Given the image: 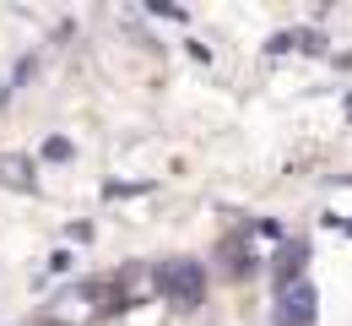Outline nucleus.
I'll use <instances>...</instances> for the list:
<instances>
[{
  "label": "nucleus",
  "mask_w": 352,
  "mask_h": 326,
  "mask_svg": "<svg viewBox=\"0 0 352 326\" xmlns=\"http://www.w3.org/2000/svg\"><path fill=\"white\" fill-rule=\"evenodd\" d=\"M152 288H157L174 310H201V299H206V272H201V261H163V267L152 272Z\"/></svg>",
  "instance_id": "f257e3e1"
},
{
  "label": "nucleus",
  "mask_w": 352,
  "mask_h": 326,
  "mask_svg": "<svg viewBox=\"0 0 352 326\" xmlns=\"http://www.w3.org/2000/svg\"><path fill=\"white\" fill-rule=\"evenodd\" d=\"M314 283L309 278H293V283H276V326H314Z\"/></svg>",
  "instance_id": "f03ea898"
},
{
  "label": "nucleus",
  "mask_w": 352,
  "mask_h": 326,
  "mask_svg": "<svg viewBox=\"0 0 352 326\" xmlns=\"http://www.w3.org/2000/svg\"><path fill=\"white\" fill-rule=\"evenodd\" d=\"M304 278V239H287L282 256H276V283H293Z\"/></svg>",
  "instance_id": "7ed1b4c3"
},
{
  "label": "nucleus",
  "mask_w": 352,
  "mask_h": 326,
  "mask_svg": "<svg viewBox=\"0 0 352 326\" xmlns=\"http://www.w3.org/2000/svg\"><path fill=\"white\" fill-rule=\"evenodd\" d=\"M0 174H6V180H16L22 190H33V180H28V163H22V158H6V163H0Z\"/></svg>",
  "instance_id": "20e7f679"
}]
</instances>
